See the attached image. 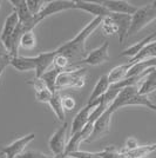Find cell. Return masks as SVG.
Instances as JSON below:
<instances>
[{
    "label": "cell",
    "mask_w": 156,
    "mask_h": 158,
    "mask_svg": "<svg viewBox=\"0 0 156 158\" xmlns=\"http://www.w3.org/2000/svg\"><path fill=\"white\" fill-rule=\"evenodd\" d=\"M156 91V78L154 79H146L143 81L138 92L140 94H144V96H149L150 93L155 92Z\"/></svg>",
    "instance_id": "25"
},
{
    "label": "cell",
    "mask_w": 156,
    "mask_h": 158,
    "mask_svg": "<svg viewBox=\"0 0 156 158\" xmlns=\"http://www.w3.org/2000/svg\"><path fill=\"white\" fill-rule=\"evenodd\" d=\"M37 44H38V41H37V37H35L34 31H28L21 35V39H20V47L21 48L31 51V50L37 47Z\"/></svg>",
    "instance_id": "23"
},
{
    "label": "cell",
    "mask_w": 156,
    "mask_h": 158,
    "mask_svg": "<svg viewBox=\"0 0 156 158\" xmlns=\"http://www.w3.org/2000/svg\"><path fill=\"white\" fill-rule=\"evenodd\" d=\"M75 10H81L84 12H87V13L94 15V18H106V17L111 15V12H109L101 2H94V1L76 0Z\"/></svg>",
    "instance_id": "10"
},
{
    "label": "cell",
    "mask_w": 156,
    "mask_h": 158,
    "mask_svg": "<svg viewBox=\"0 0 156 158\" xmlns=\"http://www.w3.org/2000/svg\"><path fill=\"white\" fill-rule=\"evenodd\" d=\"M151 58H156V39L154 41H151L150 44H148L147 46L143 48L141 52L136 54L134 58L129 59L130 65L135 64V63H140V61H144V60L151 59Z\"/></svg>",
    "instance_id": "20"
},
{
    "label": "cell",
    "mask_w": 156,
    "mask_h": 158,
    "mask_svg": "<svg viewBox=\"0 0 156 158\" xmlns=\"http://www.w3.org/2000/svg\"><path fill=\"white\" fill-rule=\"evenodd\" d=\"M101 4L109 12L116 14L133 15L137 11V8H138V7H136L133 4H130L129 1H126V0H106V1H101Z\"/></svg>",
    "instance_id": "11"
},
{
    "label": "cell",
    "mask_w": 156,
    "mask_h": 158,
    "mask_svg": "<svg viewBox=\"0 0 156 158\" xmlns=\"http://www.w3.org/2000/svg\"><path fill=\"white\" fill-rule=\"evenodd\" d=\"M46 1H41V0H26V5L28 7V11L31 12L32 15H38L41 12V10L45 6Z\"/></svg>",
    "instance_id": "26"
},
{
    "label": "cell",
    "mask_w": 156,
    "mask_h": 158,
    "mask_svg": "<svg viewBox=\"0 0 156 158\" xmlns=\"http://www.w3.org/2000/svg\"><path fill=\"white\" fill-rule=\"evenodd\" d=\"M53 94L54 93L51 92L47 87H44V89H41L39 91H37L35 92V99L40 102V103H45V104H49V102H51V99H52Z\"/></svg>",
    "instance_id": "28"
},
{
    "label": "cell",
    "mask_w": 156,
    "mask_h": 158,
    "mask_svg": "<svg viewBox=\"0 0 156 158\" xmlns=\"http://www.w3.org/2000/svg\"><path fill=\"white\" fill-rule=\"evenodd\" d=\"M113 114H114V112L108 107V109L94 122V124H93V131H92L91 137L88 138L87 142H94V140H96V139L103 137L104 135H107V133L109 132V126H111Z\"/></svg>",
    "instance_id": "7"
},
{
    "label": "cell",
    "mask_w": 156,
    "mask_h": 158,
    "mask_svg": "<svg viewBox=\"0 0 156 158\" xmlns=\"http://www.w3.org/2000/svg\"><path fill=\"white\" fill-rule=\"evenodd\" d=\"M140 144H138V142H137L136 138H134V137H128V138L126 139V142H124V151H130V150H134V149H136L138 148Z\"/></svg>",
    "instance_id": "31"
},
{
    "label": "cell",
    "mask_w": 156,
    "mask_h": 158,
    "mask_svg": "<svg viewBox=\"0 0 156 158\" xmlns=\"http://www.w3.org/2000/svg\"><path fill=\"white\" fill-rule=\"evenodd\" d=\"M111 17L115 20L117 28H119V32H117L119 43H120V45H123L126 39L129 37V30L130 25H131V15L111 13Z\"/></svg>",
    "instance_id": "12"
},
{
    "label": "cell",
    "mask_w": 156,
    "mask_h": 158,
    "mask_svg": "<svg viewBox=\"0 0 156 158\" xmlns=\"http://www.w3.org/2000/svg\"><path fill=\"white\" fill-rule=\"evenodd\" d=\"M60 72H61L60 70L54 67L52 70H48V71L41 77L42 81L45 83L46 87L53 93L58 92V91H57V79H58V76Z\"/></svg>",
    "instance_id": "22"
},
{
    "label": "cell",
    "mask_w": 156,
    "mask_h": 158,
    "mask_svg": "<svg viewBox=\"0 0 156 158\" xmlns=\"http://www.w3.org/2000/svg\"><path fill=\"white\" fill-rule=\"evenodd\" d=\"M18 158H52V156H48L46 153H42V152L39 151H25L22 155H20Z\"/></svg>",
    "instance_id": "30"
},
{
    "label": "cell",
    "mask_w": 156,
    "mask_h": 158,
    "mask_svg": "<svg viewBox=\"0 0 156 158\" xmlns=\"http://www.w3.org/2000/svg\"><path fill=\"white\" fill-rule=\"evenodd\" d=\"M154 20H156V1L138 7L136 12L131 15L129 37L142 31L144 27L151 24Z\"/></svg>",
    "instance_id": "3"
},
{
    "label": "cell",
    "mask_w": 156,
    "mask_h": 158,
    "mask_svg": "<svg viewBox=\"0 0 156 158\" xmlns=\"http://www.w3.org/2000/svg\"><path fill=\"white\" fill-rule=\"evenodd\" d=\"M68 10H75V1H73V0H53V1L46 2L41 12L35 17L41 23L44 19L51 17L53 14L68 11Z\"/></svg>",
    "instance_id": "5"
},
{
    "label": "cell",
    "mask_w": 156,
    "mask_h": 158,
    "mask_svg": "<svg viewBox=\"0 0 156 158\" xmlns=\"http://www.w3.org/2000/svg\"><path fill=\"white\" fill-rule=\"evenodd\" d=\"M109 87H111V83H109V80H108L107 74L101 76V77L98 79L95 86H94L91 96H89V98H88V103H87V104H93V103H95V102L99 100L100 98H102L104 94L108 92Z\"/></svg>",
    "instance_id": "15"
},
{
    "label": "cell",
    "mask_w": 156,
    "mask_h": 158,
    "mask_svg": "<svg viewBox=\"0 0 156 158\" xmlns=\"http://www.w3.org/2000/svg\"><path fill=\"white\" fill-rule=\"evenodd\" d=\"M101 27H102V31H103L107 35L117 34V32H119V28H117L116 23H115V20L113 19L111 15H109V17H106V18L102 19Z\"/></svg>",
    "instance_id": "24"
},
{
    "label": "cell",
    "mask_w": 156,
    "mask_h": 158,
    "mask_svg": "<svg viewBox=\"0 0 156 158\" xmlns=\"http://www.w3.org/2000/svg\"><path fill=\"white\" fill-rule=\"evenodd\" d=\"M1 156H2V155H1V153H0V157H1Z\"/></svg>",
    "instance_id": "34"
},
{
    "label": "cell",
    "mask_w": 156,
    "mask_h": 158,
    "mask_svg": "<svg viewBox=\"0 0 156 158\" xmlns=\"http://www.w3.org/2000/svg\"><path fill=\"white\" fill-rule=\"evenodd\" d=\"M10 65L14 70L19 72H28V71H35L37 69V59L35 57H24V56H17L11 58Z\"/></svg>",
    "instance_id": "14"
},
{
    "label": "cell",
    "mask_w": 156,
    "mask_h": 158,
    "mask_svg": "<svg viewBox=\"0 0 156 158\" xmlns=\"http://www.w3.org/2000/svg\"><path fill=\"white\" fill-rule=\"evenodd\" d=\"M155 38H156V32H154L153 34H150V35H148V37L143 38L142 40L137 41L136 44H134V45L129 46L128 48H126L124 51H122V52L120 53V57H129L130 59L134 58V57L141 52L148 44H150L151 41H154Z\"/></svg>",
    "instance_id": "16"
},
{
    "label": "cell",
    "mask_w": 156,
    "mask_h": 158,
    "mask_svg": "<svg viewBox=\"0 0 156 158\" xmlns=\"http://www.w3.org/2000/svg\"><path fill=\"white\" fill-rule=\"evenodd\" d=\"M52 158H71V156H69V155H66V153H64V155H59V156H53Z\"/></svg>",
    "instance_id": "32"
},
{
    "label": "cell",
    "mask_w": 156,
    "mask_h": 158,
    "mask_svg": "<svg viewBox=\"0 0 156 158\" xmlns=\"http://www.w3.org/2000/svg\"><path fill=\"white\" fill-rule=\"evenodd\" d=\"M121 151L123 152L124 158H147V156H149L151 152L156 151V143L149 145H140L138 148L130 151Z\"/></svg>",
    "instance_id": "19"
},
{
    "label": "cell",
    "mask_w": 156,
    "mask_h": 158,
    "mask_svg": "<svg viewBox=\"0 0 156 158\" xmlns=\"http://www.w3.org/2000/svg\"><path fill=\"white\" fill-rule=\"evenodd\" d=\"M98 105H99V102H95V103H93V104H87L84 109H81V110L76 113V116L74 117L73 123H72L71 137L74 136L75 133H78V132L81 131V130L91 122L92 113H93L94 110L98 107Z\"/></svg>",
    "instance_id": "8"
},
{
    "label": "cell",
    "mask_w": 156,
    "mask_h": 158,
    "mask_svg": "<svg viewBox=\"0 0 156 158\" xmlns=\"http://www.w3.org/2000/svg\"><path fill=\"white\" fill-rule=\"evenodd\" d=\"M67 135H68V123L65 122L62 126L51 136V138L48 140V148L54 156L65 153L67 144H68Z\"/></svg>",
    "instance_id": "4"
},
{
    "label": "cell",
    "mask_w": 156,
    "mask_h": 158,
    "mask_svg": "<svg viewBox=\"0 0 156 158\" xmlns=\"http://www.w3.org/2000/svg\"><path fill=\"white\" fill-rule=\"evenodd\" d=\"M34 139H35V133L26 135L21 138L14 140L13 143H11L10 145H6L0 151V153L7 158H18L20 155H22L25 152L27 145H29V143L33 142Z\"/></svg>",
    "instance_id": "6"
},
{
    "label": "cell",
    "mask_w": 156,
    "mask_h": 158,
    "mask_svg": "<svg viewBox=\"0 0 156 158\" xmlns=\"http://www.w3.org/2000/svg\"><path fill=\"white\" fill-rule=\"evenodd\" d=\"M5 158H7V157H5Z\"/></svg>",
    "instance_id": "35"
},
{
    "label": "cell",
    "mask_w": 156,
    "mask_h": 158,
    "mask_svg": "<svg viewBox=\"0 0 156 158\" xmlns=\"http://www.w3.org/2000/svg\"><path fill=\"white\" fill-rule=\"evenodd\" d=\"M61 103H62V107H64L65 111H72V110L75 109V105H76L75 99L71 96L61 97Z\"/></svg>",
    "instance_id": "29"
},
{
    "label": "cell",
    "mask_w": 156,
    "mask_h": 158,
    "mask_svg": "<svg viewBox=\"0 0 156 158\" xmlns=\"http://www.w3.org/2000/svg\"><path fill=\"white\" fill-rule=\"evenodd\" d=\"M48 105L51 106V109L53 110L54 114L57 116V118H58L60 122L65 123L66 122V111L64 110V107H62L60 93L55 92L54 94H53V97H52V99H51V102H49Z\"/></svg>",
    "instance_id": "21"
},
{
    "label": "cell",
    "mask_w": 156,
    "mask_h": 158,
    "mask_svg": "<svg viewBox=\"0 0 156 158\" xmlns=\"http://www.w3.org/2000/svg\"><path fill=\"white\" fill-rule=\"evenodd\" d=\"M86 83V69L74 67L67 69L59 73L57 79V91L64 89H75L79 90L85 86Z\"/></svg>",
    "instance_id": "2"
},
{
    "label": "cell",
    "mask_w": 156,
    "mask_h": 158,
    "mask_svg": "<svg viewBox=\"0 0 156 158\" xmlns=\"http://www.w3.org/2000/svg\"><path fill=\"white\" fill-rule=\"evenodd\" d=\"M53 65H54L55 69H58L60 71H64V70H67L68 67H71V63H69V60L67 59L64 54H59L57 52V56H55Z\"/></svg>",
    "instance_id": "27"
},
{
    "label": "cell",
    "mask_w": 156,
    "mask_h": 158,
    "mask_svg": "<svg viewBox=\"0 0 156 158\" xmlns=\"http://www.w3.org/2000/svg\"><path fill=\"white\" fill-rule=\"evenodd\" d=\"M111 60V56H109V43L104 41L101 46L98 48L93 50L92 52L87 54L85 59L82 60L81 64H86V65L91 66H98L101 65L103 63H107Z\"/></svg>",
    "instance_id": "9"
},
{
    "label": "cell",
    "mask_w": 156,
    "mask_h": 158,
    "mask_svg": "<svg viewBox=\"0 0 156 158\" xmlns=\"http://www.w3.org/2000/svg\"><path fill=\"white\" fill-rule=\"evenodd\" d=\"M57 56V50L54 51H48V52L40 53L35 57L37 59V69H35V77L37 78H41L45 74L49 67L53 65L54 59Z\"/></svg>",
    "instance_id": "13"
},
{
    "label": "cell",
    "mask_w": 156,
    "mask_h": 158,
    "mask_svg": "<svg viewBox=\"0 0 156 158\" xmlns=\"http://www.w3.org/2000/svg\"><path fill=\"white\" fill-rule=\"evenodd\" d=\"M1 5H2V2H1V1H0V8H1Z\"/></svg>",
    "instance_id": "33"
},
{
    "label": "cell",
    "mask_w": 156,
    "mask_h": 158,
    "mask_svg": "<svg viewBox=\"0 0 156 158\" xmlns=\"http://www.w3.org/2000/svg\"><path fill=\"white\" fill-rule=\"evenodd\" d=\"M103 18H93L87 25H86L80 32L73 38V39L68 40L64 45L57 48V52L59 54H64L67 59L69 60L71 66H74L82 63V60L87 57L86 53V41L91 37V34L99 26H101Z\"/></svg>",
    "instance_id": "1"
},
{
    "label": "cell",
    "mask_w": 156,
    "mask_h": 158,
    "mask_svg": "<svg viewBox=\"0 0 156 158\" xmlns=\"http://www.w3.org/2000/svg\"><path fill=\"white\" fill-rule=\"evenodd\" d=\"M130 67H131V65L129 63H126V64L117 65L114 69H111V71L107 73V77H108L111 85L117 84V83H120V81H122V80L127 78V74H128V71H129Z\"/></svg>",
    "instance_id": "18"
},
{
    "label": "cell",
    "mask_w": 156,
    "mask_h": 158,
    "mask_svg": "<svg viewBox=\"0 0 156 158\" xmlns=\"http://www.w3.org/2000/svg\"><path fill=\"white\" fill-rule=\"evenodd\" d=\"M19 24V18H18V14L15 12H12L11 14H8V17L6 18L5 23H4V26L2 30L0 32V41L4 43L5 40H7L12 34L14 33L15 28L18 27Z\"/></svg>",
    "instance_id": "17"
}]
</instances>
